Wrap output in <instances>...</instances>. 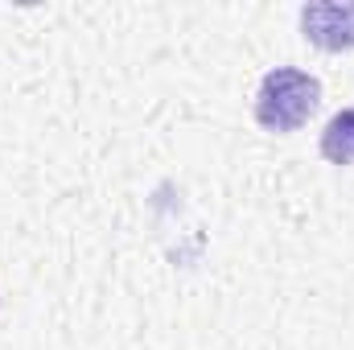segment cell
Returning a JSON list of instances; mask_svg holds the SVG:
<instances>
[{
	"label": "cell",
	"instance_id": "cell-1",
	"mask_svg": "<svg viewBox=\"0 0 354 350\" xmlns=\"http://www.w3.org/2000/svg\"><path fill=\"white\" fill-rule=\"evenodd\" d=\"M322 103V83L309 71L297 66H276L268 71L260 91H256V124L264 132H297Z\"/></svg>",
	"mask_w": 354,
	"mask_h": 350
},
{
	"label": "cell",
	"instance_id": "cell-2",
	"mask_svg": "<svg viewBox=\"0 0 354 350\" xmlns=\"http://www.w3.org/2000/svg\"><path fill=\"white\" fill-rule=\"evenodd\" d=\"M301 33H305V42H313L317 50H330V54L354 50V4H338V0L305 4Z\"/></svg>",
	"mask_w": 354,
	"mask_h": 350
},
{
	"label": "cell",
	"instance_id": "cell-3",
	"mask_svg": "<svg viewBox=\"0 0 354 350\" xmlns=\"http://www.w3.org/2000/svg\"><path fill=\"white\" fill-rule=\"evenodd\" d=\"M322 157L330 165H354V107H342L322 128Z\"/></svg>",
	"mask_w": 354,
	"mask_h": 350
}]
</instances>
